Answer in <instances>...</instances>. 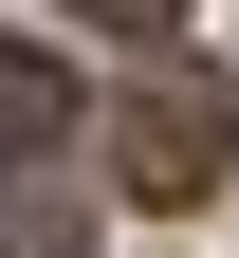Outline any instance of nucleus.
Returning a JSON list of instances; mask_svg holds the SVG:
<instances>
[{
	"label": "nucleus",
	"mask_w": 239,
	"mask_h": 258,
	"mask_svg": "<svg viewBox=\"0 0 239 258\" xmlns=\"http://www.w3.org/2000/svg\"><path fill=\"white\" fill-rule=\"evenodd\" d=\"M111 166H129V203H202V184H221V74L147 55L129 111H111Z\"/></svg>",
	"instance_id": "obj_1"
},
{
	"label": "nucleus",
	"mask_w": 239,
	"mask_h": 258,
	"mask_svg": "<svg viewBox=\"0 0 239 258\" xmlns=\"http://www.w3.org/2000/svg\"><path fill=\"white\" fill-rule=\"evenodd\" d=\"M0 258H111L92 184H55V166H0Z\"/></svg>",
	"instance_id": "obj_2"
},
{
	"label": "nucleus",
	"mask_w": 239,
	"mask_h": 258,
	"mask_svg": "<svg viewBox=\"0 0 239 258\" xmlns=\"http://www.w3.org/2000/svg\"><path fill=\"white\" fill-rule=\"evenodd\" d=\"M37 148H74V74L0 37V166H37Z\"/></svg>",
	"instance_id": "obj_3"
},
{
	"label": "nucleus",
	"mask_w": 239,
	"mask_h": 258,
	"mask_svg": "<svg viewBox=\"0 0 239 258\" xmlns=\"http://www.w3.org/2000/svg\"><path fill=\"white\" fill-rule=\"evenodd\" d=\"M74 19H111V37H166V19H184V0H74Z\"/></svg>",
	"instance_id": "obj_4"
}]
</instances>
